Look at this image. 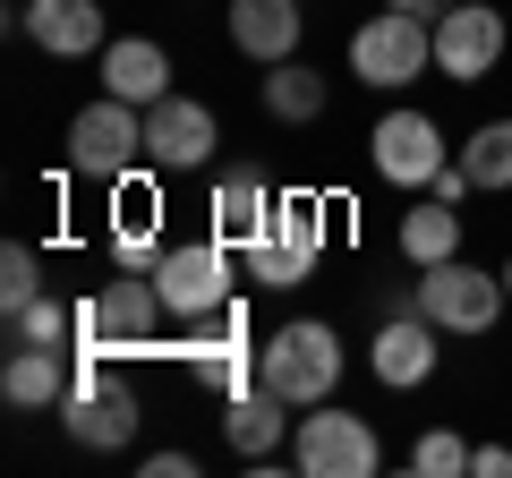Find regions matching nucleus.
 Returning a JSON list of instances; mask_svg holds the SVG:
<instances>
[{
	"mask_svg": "<svg viewBox=\"0 0 512 478\" xmlns=\"http://www.w3.org/2000/svg\"><path fill=\"white\" fill-rule=\"evenodd\" d=\"M384 9H402V18H427V26H436L444 9H453V0H384Z\"/></svg>",
	"mask_w": 512,
	"mask_h": 478,
	"instance_id": "32",
	"label": "nucleus"
},
{
	"mask_svg": "<svg viewBox=\"0 0 512 478\" xmlns=\"http://www.w3.org/2000/svg\"><path fill=\"white\" fill-rule=\"evenodd\" d=\"M367 163H376V180H393V188H427L453 154H444V129L427 120V111L393 103L376 129H367Z\"/></svg>",
	"mask_w": 512,
	"mask_h": 478,
	"instance_id": "8",
	"label": "nucleus"
},
{
	"mask_svg": "<svg viewBox=\"0 0 512 478\" xmlns=\"http://www.w3.org/2000/svg\"><path fill=\"white\" fill-rule=\"evenodd\" d=\"M60 427H69V444H86V453H120V444L146 427V410H137V393H128V385L94 376V385H69Z\"/></svg>",
	"mask_w": 512,
	"mask_h": 478,
	"instance_id": "13",
	"label": "nucleus"
},
{
	"mask_svg": "<svg viewBox=\"0 0 512 478\" xmlns=\"http://www.w3.org/2000/svg\"><path fill=\"white\" fill-rule=\"evenodd\" d=\"M478 478H512V444H478Z\"/></svg>",
	"mask_w": 512,
	"mask_h": 478,
	"instance_id": "31",
	"label": "nucleus"
},
{
	"mask_svg": "<svg viewBox=\"0 0 512 478\" xmlns=\"http://www.w3.org/2000/svg\"><path fill=\"white\" fill-rule=\"evenodd\" d=\"M410 470L419 478H461V470H478V444L453 436V427H427V436L410 444Z\"/></svg>",
	"mask_w": 512,
	"mask_h": 478,
	"instance_id": "26",
	"label": "nucleus"
},
{
	"mask_svg": "<svg viewBox=\"0 0 512 478\" xmlns=\"http://www.w3.org/2000/svg\"><path fill=\"white\" fill-rule=\"evenodd\" d=\"M410 299H419V308L436 316L444 333H487L495 316L512 308L504 274H487V265H470V257H444V265H419V282H410Z\"/></svg>",
	"mask_w": 512,
	"mask_h": 478,
	"instance_id": "7",
	"label": "nucleus"
},
{
	"mask_svg": "<svg viewBox=\"0 0 512 478\" xmlns=\"http://www.w3.org/2000/svg\"><path fill=\"white\" fill-rule=\"evenodd\" d=\"M274 239H291V248H308V257H325V205L299 188V197H274Z\"/></svg>",
	"mask_w": 512,
	"mask_h": 478,
	"instance_id": "27",
	"label": "nucleus"
},
{
	"mask_svg": "<svg viewBox=\"0 0 512 478\" xmlns=\"http://www.w3.org/2000/svg\"><path fill=\"white\" fill-rule=\"evenodd\" d=\"M504 291H512V257H504Z\"/></svg>",
	"mask_w": 512,
	"mask_h": 478,
	"instance_id": "33",
	"label": "nucleus"
},
{
	"mask_svg": "<svg viewBox=\"0 0 512 478\" xmlns=\"http://www.w3.org/2000/svg\"><path fill=\"white\" fill-rule=\"evenodd\" d=\"M180 350H188V368H205V359H231V350H256V342H248V308H239V299H222L214 316L180 325Z\"/></svg>",
	"mask_w": 512,
	"mask_h": 478,
	"instance_id": "21",
	"label": "nucleus"
},
{
	"mask_svg": "<svg viewBox=\"0 0 512 478\" xmlns=\"http://www.w3.org/2000/svg\"><path fill=\"white\" fill-rule=\"evenodd\" d=\"M222 18H231V52L239 60H265V69H274V60H299V35H308V9H299V0H231Z\"/></svg>",
	"mask_w": 512,
	"mask_h": 478,
	"instance_id": "15",
	"label": "nucleus"
},
{
	"mask_svg": "<svg viewBox=\"0 0 512 478\" xmlns=\"http://www.w3.org/2000/svg\"><path fill=\"white\" fill-rule=\"evenodd\" d=\"M205 214H214V239H231V248H256V239H274V188L256 180V171H222Z\"/></svg>",
	"mask_w": 512,
	"mask_h": 478,
	"instance_id": "18",
	"label": "nucleus"
},
{
	"mask_svg": "<svg viewBox=\"0 0 512 478\" xmlns=\"http://www.w3.org/2000/svg\"><path fill=\"white\" fill-rule=\"evenodd\" d=\"M393 248H402L410 265H444V257H461V205H444V197L410 205L402 231H393Z\"/></svg>",
	"mask_w": 512,
	"mask_h": 478,
	"instance_id": "19",
	"label": "nucleus"
},
{
	"mask_svg": "<svg viewBox=\"0 0 512 478\" xmlns=\"http://www.w3.org/2000/svg\"><path fill=\"white\" fill-rule=\"evenodd\" d=\"M436 69V26L427 18H402V9H376V18L350 35V77L376 94H402Z\"/></svg>",
	"mask_w": 512,
	"mask_h": 478,
	"instance_id": "3",
	"label": "nucleus"
},
{
	"mask_svg": "<svg viewBox=\"0 0 512 478\" xmlns=\"http://www.w3.org/2000/svg\"><path fill=\"white\" fill-rule=\"evenodd\" d=\"M291 427H299V410L282 402L274 385H248L239 402H222V444H231L239 461H256V470L282 453V436H291Z\"/></svg>",
	"mask_w": 512,
	"mask_h": 478,
	"instance_id": "16",
	"label": "nucleus"
},
{
	"mask_svg": "<svg viewBox=\"0 0 512 478\" xmlns=\"http://www.w3.org/2000/svg\"><path fill=\"white\" fill-rule=\"evenodd\" d=\"M69 171L77 180H128V171H146V111L120 103V94H94L86 111L69 120Z\"/></svg>",
	"mask_w": 512,
	"mask_h": 478,
	"instance_id": "2",
	"label": "nucleus"
},
{
	"mask_svg": "<svg viewBox=\"0 0 512 478\" xmlns=\"http://www.w3.org/2000/svg\"><path fill=\"white\" fill-rule=\"evenodd\" d=\"M0 402L9 410H60L69 402V350L9 342V359H0Z\"/></svg>",
	"mask_w": 512,
	"mask_h": 478,
	"instance_id": "17",
	"label": "nucleus"
},
{
	"mask_svg": "<svg viewBox=\"0 0 512 478\" xmlns=\"http://www.w3.org/2000/svg\"><path fill=\"white\" fill-rule=\"evenodd\" d=\"M436 342H444V325L410 299V308H384L376 316V342H367V368H376V385H393V393H419L427 376H436Z\"/></svg>",
	"mask_w": 512,
	"mask_h": 478,
	"instance_id": "10",
	"label": "nucleus"
},
{
	"mask_svg": "<svg viewBox=\"0 0 512 478\" xmlns=\"http://www.w3.org/2000/svg\"><path fill=\"white\" fill-rule=\"evenodd\" d=\"M504 43H512L504 9H487V0H453V9L436 18V77H453V86H478V77H495Z\"/></svg>",
	"mask_w": 512,
	"mask_h": 478,
	"instance_id": "9",
	"label": "nucleus"
},
{
	"mask_svg": "<svg viewBox=\"0 0 512 478\" xmlns=\"http://www.w3.org/2000/svg\"><path fill=\"white\" fill-rule=\"evenodd\" d=\"M427 197H444V205H461V197H478V180H470V171H461V163H444L436 180H427Z\"/></svg>",
	"mask_w": 512,
	"mask_h": 478,
	"instance_id": "29",
	"label": "nucleus"
},
{
	"mask_svg": "<svg viewBox=\"0 0 512 478\" xmlns=\"http://www.w3.org/2000/svg\"><path fill=\"white\" fill-rule=\"evenodd\" d=\"M9 342H43V350H77V308H69V299H52V291H43L35 308H26V316H9Z\"/></svg>",
	"mask_w": 512,
	"mask_h": 478,
	"instance_id": "24",
	"label": "nucleus"
},
{
	"mask_svg": "<svg viewBox=\"0 0 512 478\" xmlns=\"http://www.w3.org/2000/svg\"><path fill=\"white\" fill-rule=\"evenodd\" d=\"M291 470L299 478H376L384 470V436L359 419V410L316 402L308 419L291 427Z\"/></svg>",
	"mask_w": 512,
	"mask_h": 478,
	"instance_id": "5",
	"label": "nucleus"
},
{
	"mask_svg": "<svg viewBox=\"0 0 512 478\" xmlns=\"http://www.w3.org/2000/svg\"><path fill=\"white\" fill-rule=\"evenodd\" d=\"M265 111H274L282 129L325 120V69H308V60H274V69H265Z\"/></svg>",
	"mask_w": 512,
	"mask_h": 478,
	"instance_id": "20",
	"label": "nucleus"
},
{
	"mask_svg": "<svg viewBox=\"0 0 512 478\" xmlns=\"http://www.w3.org/2000/svg\"><path fill=\"white\" fill-rule=\"evenodd\" d=\"M35 299H43V257L26 239H9V248H0V316H26Z\"/></svg>",
	"mask_w": 512,
	"mask_h": 478,
	"instance_id": "25",
	"label": "nucleus"
},
{
	"mask_svg": "<svg viewBox=\"0 0 512 478\" xmlns=\"http://www.w3.org/2000/svg\"><path fill=\"white\" fill-rule=\"evenodd\" d=\"M154 291H163L171 325H197V316H214L222 299H239L231 239H171L163 257H154Z\"/></svg>",
	"mask_w": 512,
	"mask_h": 478,
	"instance_id": "4",
	"label": "nucleus"
},
{
	"mask_svg": "<svg viewBox=\"0 0 512 478\" xmlns=\"http://www.w3.org/2000/svg\"><path fill=\"white\" fill-rule=\"evenodd\" d=\"M214 154H222L214 103H197V94H163V103L146 111V163L154 171H205Z\"/></svg>",
	"mask_w": 512,
	"mask_h": 478,
	"instance_id": "11",
	"label": "nucleus"
},
{
	"mask_svg": "<svg viewBox=\"0 0 512 478\" xmlns=\"http://www.w3.org/2000/svg\"><path fill=\"white\" fill-rule=\"evenodd\" d=\"M461 171L478 188H512V120H487V129L461 137Z\"/></svg>",
	"mask_w": 512,
	"mask_h": 478,
	"instance_id": "23",
	"label": "nucleus"
},
{
	"mask_svg": "<svg viewBox=\"0 0 512 478\" xmlns=\"http://www.w3.org/2000/svg\"><path fill=\"white\" fill-rule=\"evenodd\" d=\"M239 257H248L256 291H299V282L316 274V257H308V248H291V239H256V248H239Z\"/></svg>",
	"mask_w": 512,
	"mask_h": 478,
	"instance_id": "22",
	"label": "nucleus"
},
{
	"mask_svg": "<svg viewBox=\"0 0 512 478\" xmlns=\"http://www.w3.org/2000/svg\"><path fill=\"white\" fill-rule=\"evenodd\" d=\"M146 478H197V453H146Z\"/></svg>",
	"mask_w": 512,
	"mask_h": 478,
	"instance_id": "30",
	"label": "nucleus"
},
{
	"mask_svg": "<svg viewBox=\"0 0 512 478\" xmlns=\"http://www.w3.org/2000/svg\"><path fill=\"white\" fill-rule=\"evenodd\" d=\"M94 69H103V94H120V103L154 111L171 94V52L154 35H111L103 52H94Z\"/></svg>",
	"mask_w": 512,
	"mask_h": 478,
	"instance_id": "14",
	"label": "nucleus"
},
{
	"mask_svg": "<svg viewBox=\"0 0 512 478\" xmlns=\"http://www.w3.org/2000/svg\"><path fill=\"white\" fill-rule=\"evenodd\" d=\"M163 291H154V274H120L103 282L94 299H77V350H154V325H163Z\"/></svg>",
	"mask_w": 512,
	"mask_h": 478,
	"instance_id": "6",
	"label": "nucleus"
},
{
	"mask_svg": "<svg viewBox=\"0 0 512 478\" xmlns=\"http://www.w3.org/2000/svg\"><path fill=\"white\" fill-rule=\"evenodd\" d=\"M197 385L214 393V402H239L248 385H265V376H256V350H231V359H205V368H197Z\"/></svg>",
	"mask_w": 512,
	"mask_h": 478,
	"instance_id": "28",
	"label": "nucleus"
},
{
	"mask_svg": "<svg viewBox=\"0 0 512 478\" xmlns=\"http://www.w3.org/2000/svg\"><path fill=\"white\" fill-rule=\"evenodd\" d=\"M256 376H265L291 410L333 402V385H342V333H333L325 316H291V325H274L256 342Z\"/></svg>",
	"mask_w": 512,
	"mask_h": 478,
	"instance_id": "1",
	"label": "nucleus"
},
{
	"mask_svg": "<svg viewBox=\"0 0 512 478\" xmlns=\"http://www.w3.org/2000/svg\"><path fill=\"white\" fill-rule=\"evenodd\" d=\"M9 35H26L52 60H94L111 26H103V0H9Z\"/></svg>",
	"mask_w": 512,
	"mask_h": 478,
	"instance_id": "12",
	"label": "nucleus"
}]
</instances>
